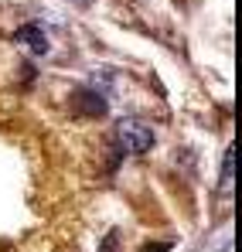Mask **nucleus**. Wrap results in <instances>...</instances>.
I'll list each match as a JSON object with an SVG mask.
<instances>
[{
	"label": "nucleus",
	"mask_w": 242,
	"mask_h": 252,
	"mask_svg": "<svg viewBox=\"0 0 242 252\" xmlns=\"http://www.w3.org/2000/svg\"><path fill=\"white\" fill-rule=\"evenodd\" d=\"M167 249H171V246H167V242H161V246H147L143 252H167Z\"/></svg>",
	"instance_id": "7ed1b4c3"
},
{
	"label": "nucleus",
	"mask_w": 242,
	"mask_h": 252,
	"mask_svg": "<svg viewBox=\"0 0 242 252\" xmlns=\"http://www.w3.org/2000/svg\"><path fill=\"white\" fill-rule=\"evenodd\" d=\"M17 41H24L35 55H41V51H48V38L41 34V28L38 24H28V28H21L17 31Z\"/></svg>",
	"instance_id": "f03ea898"
},
{
	"label": "nucleus",
	"mask_w": 242,
	"mask_h": 252,
	"mask_svg": "<svg viewBox=\"0 0 242 252\" xmlns=\"http://www.w3.org/2000/svg\"><path fill=\"white\" fill-rule=\"evenodd\" d=\"M116 140H120L123 150L143 154V150H150V143H154V133H150L147 126L133 123V120H123V123H116Z\"/></svg>",
	"instance_id": "f257e3e1"
}]
</instances>
